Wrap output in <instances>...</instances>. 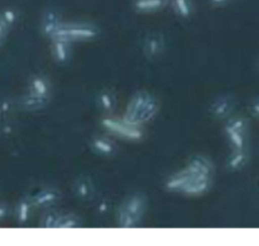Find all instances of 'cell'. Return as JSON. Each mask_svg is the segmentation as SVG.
I'll list each match as a JSON object with an SVG mask.
<instances>
[{
  "instance_id": "277c9868",
  "label": "cell",
  "mask_w": 259,
  "mask_h": 246,
  "mask_svg": "<svg viewBox=\"0 0 259 246\" xmlns=\"http://www.w3.org/2000/svg\"><path fill=\"white\" fill-rule=\"evenodd\" d=\"M101 124L111 134L126 139V140L137 141L143 138V130L141 129V126L129 124L123 118L120 120L115 118H104L101 120Z\"/></svg>"
},
{
  "instance_id": "d6986e66",
  "label": "cell",
  "mask_w": 259,
  "mask_h": 246,
  "mask_svg": "<svg viewBox=\"0 0 259 246\" xmlns=\"http://www.w3.org/2000/svg\"><path fill=\"white\" fill-rule=\"evenodd\" d=\"M50 100H46V99H40L38 96L32 95V93L28 92L27 95L23 96L22 99V106L25 110L29 111H37L42 110L43 108H46V105L48 104Z\"/></svg>"
},
{
  "instance_id": "cb8c5ba5",
  "label": "cell",
  "mask_w": 259,
  "mask_h": 246,
  "mask_svg": "<svg viewBox=\"0 0 259 246\" xmlns=\"http://www.w3.org/2000/svg\"><path fill=\"white\" fill-rule=\"evenodd\" d=\"M60 217H61V215H58L57 212L50 211V212H47V214L43 215L39 225L42 227H46V229H48V227H56V229H57Z\"/></svg>"
},
{
  "instance_id": "5bb4252c",
  "label": "cell",
  "mask_w": 259,
  "mask_h": 246,
  "mask_svg": "<svg viewBox=\"0 0 259 246\" xmlns=\"http://www.w3.org/2000/svg\"><path fill=\"white\" fill-rule=\"evenodd\" d=\"M73 192L80 200H90L94 194V183L89 177H78L73 183Z\"/></svg>"
},
{
  "instance_id": "603a6c76",
  "label": "cell",
  "mask_w": 259,
  "mask_h": 246,
  "mask_svg": "<svg viewBox=\"0 0 259 246\" xmlns=\"http://www.w3.org/2000/svg\"><path fill=\"white\" fill-rule=\"evenodd\" d=\"M81 225L80 219L73 215H61L60 221H58L57 227L60 229H73V227H78Z\"/></svg>"
},
{
  "instance_id": "7402d4cb",
  "label": "cell",
  "mask_w": 259,
  "mask_h": 246,
  "mask_svg": "<svg viewBox=\"0 0 259 246\" xmlns=\"http://www.w3.org/2000/svg\"><path fill=\"white\" fill-rule=\"evenodd\" d=\"M141 222L138 220H136L134 217H132L131 215H128L126 212L119 210L118 211V225L120 227H124V229H133V227H137Z\"/></svg>"
},
{
  "instance_id": "30bf717a",
  "label": "cell",
  "mask_w": 259,
  "mask_h": 246,
  "mask_svg": "<svg viewBox=\"0 0 259 246\" xmlns=\"http://www.w3.org/2000/svg\"><path fill=\"white\" fill-rule=\"evenodd\" d=\"M72 55L71 42L61 38H53L52 39V56L57 63H67Z\"/></svg>"
},
{
  "instance_id": "8fae6325",
  "label": "cell",
  "mask_w": 259,
  "mask_h": 246,
  "mask_svg": "<svg viewBox=\"0 0 259 246\" xmlns=\"http://www.w3.org/2000/svg\"><path fill=\"white\" fill-rule=\"evenodd\" d=\"M61 194L58 193L57 189L55 188H45L38 191L34 196L32 197V204L35 207H48L52 206L53 204L60 200Z\"/></svg>"
},
{
  "instance_id": "3957f363",
  "label": "cell",
  "mask_w": 259,
  "mask_h": 246,
  "mask_svg": "<svg viewBox=\"0 0 259 246\" xmlns=\"http://www.w3.org/2000/svg\"><path fill=\"white\" fill-rule=\"evenodd\" d=\"M98 34L99 29L95 25L86 24V23H62L57 34L53 38H61L72 43L77 40L94 39Z\"/></svg>"
},
{
  "instance_id": "ffe728a7",
  "label": "cell",
  "mask_w": 259,
  "mask_h": 246,
  "mask_svg": "<svg viewBox=\"0 0 259 246\" xmlns=\"http://www.w3.org/2000/svg\"><path fill=\"white\" fill-rule=\"evenodd\" d=\"M171 5L174 12L180 18L187 19L192 15V3L191 0H171Z\"/></svg>"
},
{
  "instance_id": "5b68a950",
  "label": "cell",
  "mask_w": 259,
  "mask_h": 246,
  "mask_svg": "<svg viewBox=\"0 0 259 246\" xmlns=\"http://www.w3.org/2000/svg\"><path fill=\"white\" fill-rule=\"evenodd\" d=\"M225 136L233 149H245L247 144V123L239 116H230L224 128Z\"/></svg>"
},
{
  "instance_id": "4316f807",
  "label": "cell",
  "mask_w": 259,
  "mask_h": 246,
  "mask_svg": "<svg viewBox=\"0 0 259 246\" xmlns=\"http://www.w3.org/2000/svg\"><path fill=\"white\" fill-rule=\"evenodd\" d=\"M229 2L230 0H209L210 5H212V7H215V8L224 7V5H227Z\"/></svg>"
},
{
  "instance_id": "44dd1931",
  "label": "cell",
  "mask_w": 259,
  "mask_h": 246,
  "mask_svg": "<svg viewBox=\"0 0 259 246\" xmlns=\"http://www.w3.org/2000/svg\"><path fill=\"white\" fill-rule=\"evenodd\" d=\"M32 200H20L17 205V220L19 224H25L30 217V210H32Z\"/></svg>"
},
{
  "instance_id": "4fadbf2b",
  "label": "cell",
  "mask_w": 259,
  "mask_h": 246,
  "mask_svg": "<svg viewBox=\"0 0 259 246\" xmlns=\"http://www.w3.org/2000/svg\"><path fill=\"white\" fill-rule=\"evenodd\" d=\"M28 92L32 93V95L38 96L40 99H46V100H50L51 95V86L50 82L46 77L43 76H35L30 80L29 82V88H28Z\"/></svg>"
},
{
  "instance_id": "d4e9b609",
  "label": "cell",
  "mask_w": 259,
  "mask_h": 246,
  "mask_svg": "<svg viewBox=\"0 0 259 246\" xmlns=\"http://www.w3.org/2000/svg\"><path fill=\"white\" fill-rule=\"evenodd\" d=\"M0 20L7 25L8 28H10L12 25H14L18 20V12L13 8H8V9L3 10L2 14H0Z\"/></svg>"
},
{
  "instance_id": "e0dca14e",
  "label": "cell",
  "mask_w": 259,
  "mask_h": 246,
  "mask_svg": "<svg viewBox=\"0 0 259 246\" xmlns=\"http://www.w3.org/2000/svg\"><path fill=\"white\" fill-rule=\"evenodd\" d=\"M99 106L105 113H111L116 106V96L110 88H103L98 96Z\"/></svg>"
},
{
  "instance_id": "7a4b0ae2",
  "label": "cell",
  "mask_w": 259,
  "mask_h": 246,
  "mask_svg": "<svg viewBox=\"0 0 259 246\" xmlns=\"http://www.w3.org/2000/svg\"><path fill=\"white\" fill-rule=\"evenodd\" d=\"M161 109L158 99L147 91H138L132 96L123 119L133 125L142 126L154 119Z\"/></svg>"
},
{
  "instance_id": "9a60e30c",
  "label": "cell",
  "mask_w": 259,
  "mask_h": 246,
  "mask_svg": "<svg viewBox=\"0 0 259 246\" xmlns=\"http://www.w3.org/2000/svg\"><path fill=\"white\" fill-rule=\"evenodd\" d=\"M91 148L94 152L104 157H111L116 152V145L114 144V141L108 138H103V136L94 138L91 141Z\"/></svg>"
},
{
  "instance_id": "2e32d148",
  "label": "cell",
  "mask_w": 259,
  "mask_h": 246,
  "mask_svg": "<svg viewBox=\"0 0 259 246\" xmlns=\"http://www.w3.org/2000/svg\"><path fill=\"white\" fill-rule=\"evenodd\" d=\"M247 163V153L245 149H233V153L228 157L227 167L229 171L235 172L242 169Z\"/></svg>"
},
{
  "instance_id": "f1b7e54d",
  "label": "cell",
  "mask_w": 259,
  "mask_h": 246,
  "mask_svg": "<svg viewBox=\"0 0 259 246\" xmlns=\"http://www.w3.org/2000/svg\"><path fill=\"white\" fill-rule=\"evenodd\" d=\"M252 110L253 113H254V115L259 116V101H254V103L252 104Z\"/></svg>"
},
{
  "instance_id": "484cf974",
  "label": "cell",
  "mask_w": 259,
  "mask_h": 246,
  "mask_svg": "<svg viewBox=\"0 0 259 246\" xmlns=\"http://www.w3.org/2000/svg\"><path fill=\"white\" fill-rule=\"evenodd\" d=\"M8 29H9V28H8L7 25H5L4 23H3L2 20H0V44H2L3 40H4L5 35H7Z\"/></svg>"
},
{
  "instance_id": "9c48e42d",
  "label": "cell",
  "mask_w": 259,
  "mask_h": 246,
  "mask_svg": "<svg viewBox=\"0 0 259 246\" xmlns=\"http://www.w3.org/2000/svg\"><path fill=\"white\" fill-rule=\"evenodd\" d=\"M234 110V100L227 95L214 99L210 105V113L217 119H229Z\"/></svg>"
},
{
  "instance_id": "7c38bea8",
  "label": "cell",
  "mask_w": 259,
  "mask_h": 246,
  "mask_svg": "<svg viewBox=\"0 0 259 246\" xmlns=\"http://www.w3.org/2000/svg\"><path fill=\"white\" fill-rule=\"evenodd\" d=\"M186 167L196 173L204 174V176H212V172H214L212 162L204 156H195L190 158Z\"/></svg>"
},
{
  "instance_id": "6da1fadb",
  "label": "cell",
  "mask_w": 259,
  "mask_h": 246,
  "mask_svg": "<svg viewBox=\"0 0 259 246\" xmlns=\"http://www.w3.org/2000/svg\"><path fill=\"white\" fill-rule=\"evenodd\" d=\"M212 176H204L185 167L181 171L169 176L166 181L167 191L182 193L185 196H202L211 188Z\"/></svg>"
},
{
  "instance_id": "83f0119b",
  "label": "cell",
  "mask_w": 259,
  "mask_h": 246,
  "mask_svg": "<svg viewBox=\"0 0 259 246\" xmlns=\"http://www.w3.org/2000/svg\"><path fill=\"white\" fill-rule=\"evenodd\" d=\"M7 215H8V209L5 206H3V205H0V220L7 217Z\"/></svg>"
},
{
  "instance_id": "ba28073f",
  "label": "cell",
  "mask_w": 259,
  "mask_h": 246,
  "mask_svg": "<svg viewBox=\"0 0 259 246\" xmlns=\"http://www.w3.org/2000/svg\"><path fill=\"white\" fill-rule=\"evenodd\" d=\"M164 47H166V42L161 33H149L146 38L143 39V44H142V50L143 53L148 58H157L163 53Z\"/></svg>"
},
{
  "instance_id": "8992f818",
  "label": "cell",
  "mask_w": 259,
  "mask_h": 246,
  "mask_svg": "<svg viewBox=\"0 0 259 246\" xmlns=\"http://www.w3.org/2000/svg\"><path fill=\"white\" fill-rule=\"evenodd\" d=\"M147 209V200L146 197L142 196V194L136 193L132 194L129 199H126L125 201L123 202L119 210L126 212L128 215H131L132 217H134L136 220H138L139 222L143 219V215L146 212Z\"/></svg>"
},
{
  "instance_id": "52a82bcc",
  "label": "cell",
  "mask_w": 259,
  "mask_h": 246,
  "mask_svg": "<svg viewBox=\"0 0 259 246\" xmlns=\"http://www.w3.org/2000/svg\"><path fill=\"white\" fill-rule=\"evenodd\" d=\"M62 20H61L60 14L57 10L55 9H47L42 15L40 19V30L45 37L51 38L52 39L56 34H57L58 29L62 25Z\"/></svg>"
},
{
  "instance_id": "ac0fdd59",
  "label": "cell",
  "mask_w": 259,
  "mask_h": 246,
  "mask_svg": "<svg viewBox=\"0 0 259 246\" xmlns=\"http://www.w3.org/2000/svg\"><path fill=\"white\" fill-rule=\"evenodd\" d=\"M171 0H136L134 8L141 13H152L162 9Z\"/></svg>"
}]
</instances>
